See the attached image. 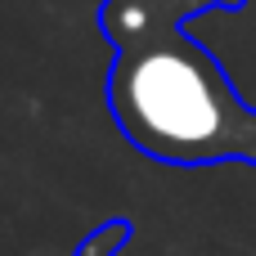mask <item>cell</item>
<instances>
[{"label": "cell", "instance_id": "obj_1", "mask_svg": "<svg viewBox=\"0 0 256 256\" xmlns=\"http://www.w3.org/2000/svg\"><path fill=\"white\" fill-rule=\"evenodd\" d=\"M243 0H104L99 32L112 45L108 108L135 153L166 166H256V108L230 72L189 36V22Z\"/></svg>", "mask_w": 256, "mask_h": 256}, {"label": "cell", "instance_id": "obj_2", "mask_svg": "<svg viewBox=\"0 0 256 256\" xmlns=\"http://www.w3.org/2000/svg\"><path fill=\"white\" fill-rule=\"evenodd\" d=\"M130 220H108V225H99V230H90L86 238H81V248L76 256H122V248L130 243Z\"/></svg>", "mask_w": 256, "mask_h": 256}]
</instances>
